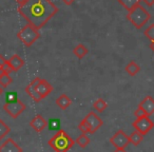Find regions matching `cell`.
I'll list each match as a JSON object with an SVG mask.
<instances>
[{"label":"cell","mask_w":154,"mask_h":152,"mask_svg":"<svg viewBox=\"0 0 154 152\" xmlns=\"http://www.w3.org/2000/svg\"><path fill=\"white\" fill-rule=\"evenodd\" d=\"M88 52H89V50L87 49L86 45H84L82 43L77 45L76 47L74 48V50H73V53H74V55L76 56L78 59H82V58L88 54Z\"/></svg>","instance_id":"2e32d148"},{"label":"cell","mask_w":154,"mask_h":152,"mask_svg":"<svg viewBox=\"0 0 154 152\" xmlns=\"http://www.w3.org/2000/svg\"><path fill=\"white\" fill-rule=\"evenodd\" d=\"M30 126L32 127L36 132L40 133L41 131H43L48 127V122L42 115L37 114V115H35L34 118L30 122Z\"/></svg>","instance_id":"30bf717a"},{"label":"cell","mask_w":154,"mask_h":152,"mask_svg":"<svg viewBox=\"0 0 154 152\" xmlns=\"http://www.w3.org/2000/svg\"><path fill=\"white\" fill-rule=\"evenodd\" d=\"M84 120L86 122L87 126H88L89 133H90V134L95 133L103 125V119H101V118L93 111L89 112V113L87 114L86 117L84 118Z\"/></svg>","instance_id":"52a82bcc"},{"label":"cell","mask_w":154,"mask_h":152,"mask_svg":"<svg viewBox=\"0 0 154 152\" xmlns=\"http://www.w3.org/2000/svg\"><path fill=\"white\" fill-rule=\"evenodd\" d=\"M145 5H147L148 7H152L154 5V0H141Z\"/></svg>","instance_id":"83f0119b"},{"label":"cell","mask_w":154,"mask_h":152,"mask_svg":"<svg viewBox=\"0 0 154 152\" xmlns=\"http://www.w3.org/2000/svg\"><path fill=\"white\" fill-rule=\"evenodd\" d=\"M114 152H127L125 149H115V151Z\"/></svg>","instance_id":"d6a6232c"},{"label":"cell","mask_w":154,"mask_h":152,"mask_svg":"<svg viewBox=\"0 0 154 152\" xmlns=\"http://www.w3.org/2000/svg\"><path fill=\"white\" fill-rule=\"evenodd\" d=\"M10 131H11L10 126H8V125L0 118V141L5 138V137L10 133Z\"/></svg>","instance_id":"7402d4cb"},{"label":"cell","mask_w":154,"mask_h":152,"mask_svg":"<svg viewBox=\"0 0 154 152\" xmlns=\"http://www.w3.org/2000/svg\"><path fill=\"white\" fill-rule=\"evenodd\" d=\"M41 80L40 77H36L33 79V82H31V84L29 85L28 87L26 88V92L28 93V95L31 97V98H33V101H36V103H39V101H41V96L38 94V92H37V85L39 84V82Z\"/></svg>","instance_id":"9c48e42d"},{"label":"cell","mask_w":154,"mask_h":152,"mask_svg":"<svg viewBox=\"0 0 154 152\" xmlns=\"http://www.w3.org/2000/svg\"><path fill=\"white\" fill-rule=\"evenodd\" d=\"M17 37L24 45L31 47V45H34L37 39L40 37V34H39L38 29L34 28L33 26L28 23L18 32Z\"/></svg>","instance_id":"277c9868"},{"label":"cell","mask_w":154,"mask_h":152,"mask_svg":"<svg viewBox=\"0 0 154 152\" xmlns=\"http://www.w3.org/2000/svg\"><path fill=\"white\" fill-rule=\"evenodd\" d=\"M74 144V139L64 130H58L55 135H53V137L48 141V145L55 152H68L72 149Z\"/></svg>","instance_id":"7a4b0ae2"},{"label":"cell","mask_w":154,"mask_h":152,"mask_svg":"<svg viewBox=\"0 0 154 152\" xmlns=\"http://www.w3.org/2000/svg\"><path fill=\"white\" fill-rule=\"evenodd\" d=\"M18 12L29 24L39 30L57 13L58 9L51 0H26L18 5Z\"/></svg>","instance_id":"6da1fadb"},{"label":"cell","mask_w":154,"mask_h":152,"mask_svg":"<svg viewBox=\"0 0 154 152\" xmlns=\"http://www.w3.org/2000/svg\"><path fill=\"white\" fill-rule=\"evenodd\" d=\"M0 152H22V149L13 138H8L0 146Z\"/></svg>","instance_id":"8fae6325"},{"label":"cell","mask_w":154,"mask_h":152,"mask_svg":"<svg viewBox=\"0 0 154 152\" xmlns=\"http://www.w3.org/2000/svg\"><path fill=\"white\" fill-rule=\"evenodd\" d=\"M76 144L80 148H86L90 144V138L87 134H82L76 138Z\"/></svg>","instance_id":"603a6c76"},{"label":"cell","mask_w":154,"mask_h":152,"mask_svg":"<svg viewBox=\"0 0 154 152\" xmlns=\"http://www.w3.org/2000/svg\"><path fill=\"white\" fill-rule=\"evenodd\" d=\"M150 48H151V50L154 52V41H152V42L150 43Z\"/></svg>","instance_id":"1f68e13d"},{"label":"cell","mask_w":154,"mask_h":152,"mask_svg":"<svg viewBox=\"0 0 154 152\" xmlns=\"http://www.w3.org/2000/svg\"><path fill=\"white\" fill-rule=\"evenodd\" d=\"M125 70H126V72L128 73L130 76H135V75L140 71V67H139V64H137L136 62L132 60V61H130L127 64Z\"/></svg>","instance_id":"e0dca14e"},{"label":"cell","mask_w":154,"mask_h":152,"mask_svg":"<svg viewBox=\"0 0 154 152\" xmlns=\"http://www.w3.org/2000/svg\"><path fill=\"white\" fill-rule=\"evenodd\" d=\"M7 61H8V60L5 59V57H3V55H1V54H0V64H1V66H2V64H5Z\"/></svg>","instance_id":"f1b7e54d"},{"label":"cell","mask_w":154,"mask_h":152,"mask_svg":"<svg viewBox=\"0 0 154 152\" xmlns=\"http://www.w3.org/2000/svg\"><path fill=\"white\" fill-rule=\"evenodd\" d=\"M132 126L134 127L135 131H138L143 135H146L153 129L154 123L153 120L150 119L149 116H143L141 118H136L132 123Z\"/></svg>","instance_id":"8992f818"},{"label":"cell","mask_w":154,"mask_h":152,"mask_svg":"<svg viewBox=\"0 0 154 152\" xmlns=\"http://www.w3.org/2000/svg\"><path fill=\"white\" fill-rule=\"evenodd\" d=\"M118 3L122 5L124 7V9H126L128 12H130L133 8H135L136 5H139L141 0H117Z\"/></svg>","instance_id":"ac0fdd59"},{"label":"cell","mask_w":154,"mask_h":152,"mask_svg":"<svg viewBox=\"0 0 154 152\" xmlns=\"http://www.w3.org/2000/svg\"><path fill=\"white\" fill-rule=\"evenodd\" d=\"M12 82H13V79L10 76V74L0 73V86L2 87V88H8Z\"/></svg>","instance_id":"ffe728a7"},{"label":"cell","mask_w":154,"mask_h":152,"mask_svg":"<svg viewBox=\"0 0 154 152\" xmlns=\"http://www.w3.org/2000/svg\"><path fill=\"white\" fill-rule=\"evenodd\" d=\"M127 19L133 24L136 29H141L150 19H151V14L143 7L138 5L133 8L130 12H128Z\"/></svg>","instance_id":"3957f363"},{"label":"cell","mask_w":154,"mask_h":152,"mask_svg":"<svg viewBox=\"0 0 154 152\" xmlns=\"http://www.w3.org/2000/svg\"><path fill=\"white\" fill-rule=\"evenodd\" d=\"M26 109V106L22 103L20 99H14V101H8L3 105V110L11 116L12 118H17L24 110Z\"/></svg>","instance_id":"5b68a950"},{"label":"cell","mask_w":154,"mask_h":152,"mask_svg":"<svg viewBox=\"0 0 154 152\" xmlns=\"http://www.w3.org/2000/svg\"><path fill=\"white\" fill-rule=\"evenodd\" d=\"M61 1L64 3V5H71L73 2H74L75 0H61Z\"/></svg>","instance_id":"f546056e"},{"label":"cell","mask_w":154,"mask_h":152,"mask_svg":"<svg viewBox=\"0 0 154 152\" xmlns=\"http://www.w3.org/2000/svg\"><path fill=\"white\" fill-rule=\"evenodd\" d=\"M2 93H3V88L1 86H0V95L2 94Z\"/></svg>","instance_id":"836d02e7"},{"label":"cell","mask_w":154,"mask_h":152,"mask_svg":"<svg viewBox=\"0 0 154 152\" xmlns=\"http://www.w3.org/2000/svg\"><path fill=\"white\" fill-rule=\"evenodd\" d=\"M78 129H79V130L82 131V134H87V133H89L88 126H87L86 122H85L84 119H82V122L79 123V125H78Z\"/></svg>","instance_id":"d4e9b609"},{"label":"cell","mask_w":154,"mask_h":152,"mask_svg":"<svg viewBox=\"0 0 154 152\" xmlns=\"http://www.w3.org/2000/svg\"><path fill=\"white\" fill-rule=\"evenodd\" d=\"M16 2L18 3V5H22V3H24L26 1V0H15Z\"/></svg>","instance_id":"4dcf8cb0"},{"label":"cell","mask_w":154,"mask_h":152,"mask_svg":"<svg viewBox=\"0 0 154 152\" xmlns=\"http://www.w3.org/2000/svg\"><path fill=\"white\" fill-rule=\"evenodd\" d=\"M134 116L136 118H141V117H143V116H147L146 115V113H145V111H143L141 108H137L136 110L134 111Z\"/></svg>","instance_id":"4316f807"},{"label":"cell","mask_w":154,"mask_h":152,"mask_svg":"<svg viewBox=\"0 0 154 152\" xmlns=\"http://www.w3.org/2000/svg\"><path fill=\"white\" fill-rule=\"evenodd\" d=\"M37 92L41 96V98H45L49 94H51L52 91H53V86L50 84L48 80L41 79L39 82V84L37 85Z\"/></svg>","instance_id":"4fadbf2b"},{"label":"cell","mask_w":154,"mask_h":152,"mask_svg":"<svg viewBox=\"0 0 154 152\" xmlns=\"http://www.w3.org/2000/svg\"><path fill=\"white\" fill-rule=\"evenodd\" d=\"M129 139H130V143L133 144L134 146H138L139 144L143 141V135L141 133H139L138 131H134L130 134L129 136Z\"/></svg>","instance_id":"d6986e66"},{"label":"cell","mask_w":154,"mask_h":152,"mask_svg":"<svg viewBox=\"0 0 154 152\" xmlns=\"http://www.w3.org/2000/svg\"><path fill=\"white\" fill-rule=\"evenodd\" d=\"M0 73H1V64H0Z\"/></svg>","instance_id":"e575fe53"},{"label":"cell","mask_w":154,"mask_h":152,"mask_svg":"<svg viewBox=\"0 0 154 152\" xmlns=\"http://www.w3.org/2000/svg\"><path fill=\"white\" fill-rule=\"evenodd\" d=\"M143 34H145V36L147 37V38H149L150 40H151V42L154 41V23L150 24V26L145 30Z\"/></svg>","instance_id":"cb8c5ba5"},{"label":"cell","mask_w":154,"mask_h":152,"mask_svg":"<svg viewBox=\"0 0 154 152\" xmlns=\"http://www.w3.org/2000/svg\"><path fill=\"white\" fill-rule=\"evenodd\" d=\"M8 61H9L13 72H17V71H19L24 66V60L19 55H17V54H14Z\"/></svg>","instance_id":"5bb4252c"},{"label":"cell","mask_w":154,"mask_h":152,"mask_svg":"<svg viewBox=\"0 0 154 152\" xmlns=\"http://www.w3.org/2000/svg\"><path fill=\"white\" fill-rule=\"evenodd\" d=\"M110 143L116 148V149H125L130 144L129 136L122 130H118L113 136L110 138Z\"/></svg>","instance_id":"ba28073f"},{"label":"cell","mask_w":154,"mask_h":152,"mask_svg":"<svg viewBox=\"0 0 154 152\" xmlns=\"http://www.w3.org/2000/svg\"><path fill=\"white\" fill-rule=\"evenodd\" d=\"M107 107H108L107 103H106V101L103 98L96 99V101H94V104H93V108H94L96 111L100 112V113L105 111V110L107 109Z\"/></svg>","instance_id":"44dd1931"},{"label":"cell","mask_w":154,"mask_h":152,"mask_svg":"<svg viewBox=\"0 0 154 152\" xmlns=\"http://www.w3.org/2000/svg\"><path fill=\"white\" fill-rule=\"evenodd\" d=\"M71 104H72V101H71V98L66 94H61L56 99V105L61 110H66V108L70 107Z\"/></svg>","instance_id":"9a60e30c"},{"label":"cell","mask_w":154,"mask_h":152,"mask_svg":"<svg viewBox=\"0 0 154 152\" xmlns=\"http://www.w3.org/2000/svg\"><path fill=\"white\" fill-rule=\"evenodd\" d=\"M11 72H13V70H12V68H11V66H10L9 61H7L5 64H2V66H1V73L10 74Z\"/></svg>","instance_id":"484cf974"},{"label":"cell","mask_w":154,"mask_h":152,"mask_svg":"<svg viewBox=\"0 0 154 152\" xmlns=\"http://www.w3.org/2000/svg\"><path fill=\"white\" fill-rule=\"evenodd\" d=\"M139 108L145 111L146 115L151 116L154 113V98L152 96H146L143 101H140V104L138 105Z\"/></svg>","instance_id":"7c38bea8"}]
</instances>
